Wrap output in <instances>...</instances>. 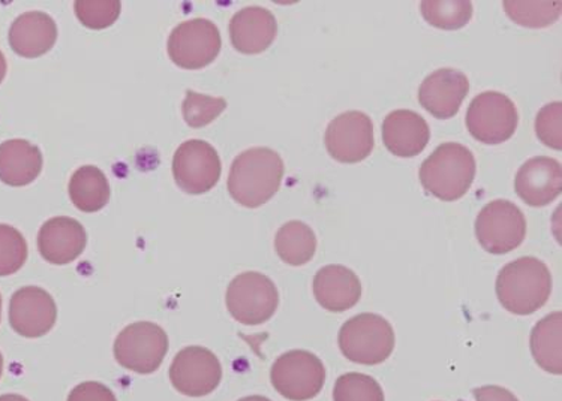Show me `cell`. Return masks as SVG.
Wrapping results in <instances>:
<instances>
[{
    "mask_svg": "<svg viewBox=\"0 0 562 401\" xmlns=\"http://www.w3.org/2000/svg\"><path fill=\"white\" fill-rule=\"evenodd\" d=\"M284 173V161L277 151L268 147L245 150L229 168V195L246 208L265 206L277 195Z\"/></svg>",
    "mask_w": 562,
    "mask_h": 401,
    "instance_id": "obj_1",
    "label": "cell"
},
{
    "mask_svg": "<svg viewBox=\"0 0 562 401\" xmlns=\"http://www.w3.org/2000/svg\"><path fill=\"white\" fill-rule=\"evenodd\" d=\"M422 15L430 26L441 31H458L473 19V3L468 0H425Z\"/></svg>",
    "mask_w": 562,
    "mask_h": 401,
    "instance_id": "obj_26",
    "label": "cell"
},
{
    "mask_svg": "<svg viewBox=\"0 0 562 401\" xmlns=\"http://www.w3.org/2000/svg\"><path fill=\"white\" fill-rule=\"evenodd\" d=\"M428 122L412 110H396L384 118L383 142L397 158L418 157L428 146Z\"/></svg>",
    "mask_w": 562,
    "mask_h": 401,
    "instance_id": "obj_21",
    "label": "cell"
},
{
    "mask_svg": "<svg viewBox=\"0 0 562 401\" xmlns=\"http://www.w3.org/2000/svg\"><path fill=\"white\" fill-rule=\"evenodd\" d=\"M274 249L285 264L301 267L307 264L317 252V237L306 224L291 220L279 228Z\"/></svg>",
    "mask_w": 562,
    "mask_h": 401,
    "instance_id": "obj_25",
    "label": "cell"
},
{
    "mask_svg": "<svg viewBox=\"0 0 562 401\" xmlns=\"http://www.w3.org/2000/svg\"><path fill=\"white\" fill-rule=\"evenodd\" d=\"M470 92V80L457 69H438L426 77L418 89V101L426 112L440 121L457 116Z\"/></svg>",
    "mask_w": 562,
    "mask_h": 401,
    "instance_id": "obj_15",
    "label": "cell"
},
{
    "mask_svg": "<svg viewBox=\"0 0 562 401\" xmlns=\"http://www.w3.org/2000/svg\"><path fill=\"white\" fill-rule=\"evenodd\" d=\"M527 236V219L518 206L506 199L486 204L475 220V237L492 255H506L518 249Z\"/></svg>",
    "mask_w": 562,
    "mask_h": 401,
    "instance_id": "obj_7",
    "label": "cell"
},
{
    "mask_svg": "<svg viewBox=\"0 0 562 401\" xmlns=\"http://www.w3.org/2000/svg\"><path fill=\"white\" fill-rule=\"evenodd\" d=\"M475 401H519L513 392L496 385H486L473 392Z\"/></svg>",
    "mask_w": 562,
    "mask_h": 401,
    "instance_id": "obj_34",
    "label": "cell"
},
{
    "mask_svg": "<svg viewBox=\"0 0 562 401\" xmlns=\"http://www.w3.org/2000/svg\"><path fill=\"white\" fill-rule=\"evenodd\" d=\"M168 335L151 322H135L126 326L114 342V358L126 370L138 375L155 374L166 358Z\"/></svg>",
    "mask_w": 562,
    "mask_h": 401,
    "instance_id": "obj_5",
    "label": "cell"
},
{
    "mask_svg": "<svg viewBox=\"0 0 562 401\" xmlns=\"http://www.w3.org/2000/svg\"><path fill=\"white\" fill-rule=\"evenodd\" d=\"M27 253L22 232L10 225L0 224V277L20 272L26 264Z\"/></svg>",
    "mask_w": 562,
    "mask_h": 401,
    "instance_id": "obj_30",
    "label": "cell"
},
{
    "mask_svg": "<svg viewBox=\"0 0 562 401\" xmlns=\"http://www.w3.org/2000/svg\"><path fill=\"white\" fill-rule=\"evenodd\" d=\"M335 401H384L381 385L371 376L363 374H346L339 376L335 383Z\"/></svg>",
    "mask_w": 562,
    "mask_h": 401,
    "instance_id": "obj_29",
    "label": "cell"
},
{
    "mask_svg": "<svg viewBox=\"0 0 562 401\" xmlns=\"http://www.w3.org/2000/svg\"><path fill=\"white\" fill-rule=\"evenodd\" d=\"M324 145L335 161L340 163L364 161L373 149L371 117L362 112L340 114L327 126Z\"/></svg>",
    "mask_w": 562,
    "mask_h": 401,
    "instance_id": "obj_13",
    "label": "cell"
},
{
    "mask_svg": "<svg viewBox=\"0 0 562 401\" xmlns=\"http://www.w3.org/2000/svg\"><path fill=\"white\" fill-rule=\"evenodd\" d=\"M278 23L266 8L248 7L234 14L229 22V39L241 55H260L277 39Z\"/></svg>",
    "mask_w": 562,
    "mask_h": 401,
    "instance_id": "obj_18",
    "label": "cell"
},
{
    "mask_svg": "<svg viewBox=\"0 0 562 401\" xmlns=\"http://www.w3.org/2000/svg\"><path fill=\"white\" fill-rule=\"evenodd\" d=\"M465 122L474 140L490 146L502 145L510 140L518 128V110L503 93H480L468 106Z\"/></svg>",
    "mask_w": 562,
    "mask_h": 401,
    "instance_id": "obj_9",
    "label": "cell"
},
{
    "mask_svg": "<svg viewBox=\"0 0 562 401\" xmlns=\"http://www.w3.org/2000/svg\"><path fill=\"white\" fill-rule=\"evenodd\" d=\"M88 234L83 225L67 216L48 219L40 229L38 251L45 261L67 265L85 252Z\"/></svg>",
    "mask_w": 562,
    "mask_h": 401,
    "instance_id": "obj_17",
    "label": "cell"
},
{
    "mask_svg": "<svg viewBox=\"0 0 562 401\" xmlns=\"http://www.w3.org/2000/svg\"><path fill=\"white\" fill-rule=\"evenodd\" d=\"M515 191L528 206H549L562 191L560 161L548 157L529 159L516 174Z\"/></svg>",
    "mask_w": 562,
    "mask_h": 401,
    "instance_id": "obj_16",
    "label": "cell"
},
{
    "mask_svg": "<svg viewBox=\"0 0 562 401\" xmlns=\"http://www.w3.org/2000/svg\"><path fill=\"white\" fill-rule=\"evenodd\" d=\"M8 71V64L5 56H3V53L0 51V84H2V81L5 80Z\"/></svg>",
    "mask_w": 562,
    "mask_h": 401,
    "instance_id": "obj_35",
    "label": "cell"
},
{
    "mask_svg": "<svg viewBox=\"0 0 562 401\" xmlns=\"http://www.w3.org/2000/svg\"><path fill=\"white\" fill-rule=\"evenodd\" d=\"M339 350L350 362L363 366L384 363L395 350V331L387 319L362 313L348 319L339 331Z\"/></svg>",
    "mask_w": 562,
    "mask_h": 401,
    "instance_id": "obj_4",
    "label": "cell"
},
{
    "mask_svg": "<svg viewBox=\"0 0 562 401\" xmlns=\"http://www.w3.org/2000/svg\"><path fill=\"white\" fill-rule=\"evenodd\" d=\"M57 321V307L47 290L26 286L15 290L10 301V323L15 333L40 339L50 333Z\"/></svg>",
    "mask_w": 562,
    "mask_h": 401,
    "instance_id": "obj_14",
    "label": "cell"
},
{
    "mask_svg": "<svg viewBox=\"0 0 562 401\" xmlns=\"http://www.w3.org/2000/svg\"><path fill=\"white\" fill-rule=\"evenodd\" d=\"M3 374V355L2 352H0V378H2Z\"/></svg>",
    "mask_w": 562,
    "mask_h": 401,
    "instance_id": "obj_38",
    "label": "cell"
},
{
    "mask_svg": "<svg viewBox=\"0 0 562 401\" xmlns=\"http://www.w3.org/2000/svg\"><path fill=\"white\" fill-rule=\"evenodd\" d=\"M68 192L74 206L83 213L100 211L110 200L109 180L93 165L78 168L69 180Z\"/></svg>",
    "mask_w": 562,
    "mask_h": 401,
    "instance_id": "obj_23",
    "label": "cell"
},
{
    "mask_svg": "<svg viewBox=\"0 0 562 401\" xmlns=\"http://www.w3.org/2000/svg\"><path fill=\"white\" fill-rule=\"evenodd\" d=\"M239 401H272V400H269L268 397L251 396V397H245V399H240Z\"/></svg>",
    "mask_w": 562,
    "mask_h": 401,
    "instance_id": "obj_37",
    "label": "cell"
},
{
    "mask_svg": "<svg viewBox=\"0 0 562 401\" xmlns=\"http://www.w3.org/2000/svg\"><path fill=\"white\" fill-rule=\"evenodd\" d=\"M0 319H2V296H0Z\"/></svg>",
    "mask_w": 562,
    "mask_h": 401,
    "instance_id": "obj_39",
    "label": "cell"
},
{
    "mask_svg": "<svg viewBox=\"0 0 562 401\" xmlns=\"http://www.w3.org/2000/svg\"><path fill=\"white\" fill-rule=\"evenodd\" d=\"M552 276L543 261L524 256L510 262L496 277V296L504 309L527 317L548 302Z\"/></svg>",
    "mask_w": 562,
    "mask_h": 401,
    "instance_id": "obj_2",
    "label": "cell"
},
{
    "mask_svg": "<svg viewBox=\"0 0 562 401\" xmlns=\"http://www.w3.org/2000/svg\"><path fill=\"white\" fill-rule=\"evenodd\" d=\"M504 11L513 23L524 27L540 28L555 23L561 15V2H520L506 0Z\"/></svg>",
    "mask_w": 562,
    "mask_h": 401,
    "instance_id": "obj_27",
    "label": "cell"
},
{
    "mask_svg": "<svg viewBox=\"0 0 562 401\" xmlns=\"http://www.w3.org/2000/svg\"><path fill=\"white\" fill-rule=\"evenodd\" d=\"M561 121V102H552L543 106L536 118L537 137L544 146L558 151L562 149Z\"/></svg>",
    "mask_w": 562,
    "mask_h": 401,
    "instance_id": "obj_32",
    "label": "cell"
},
{
    "mask_svg": "<svg viewBox=\"0 0 562 401\" xmlns=\"http://www.w3.org/2000/svg\"><path fill=\"white\" fill-rule=\"evenodd\" d=\"M68 401H117L109 387L100 382L77 385L68 397Z\"/></svg>",
    "mask_w": 562,
    "mask_h": 401,
    "instance_id": "obj_33",
    "label": "cell"
},
{
    "mask_svg": "<svg viewBox=\"0 0 562 401\" xmlns=\"http://www.w3.org/2000/svg\"><path fill=\"white\" fill-rule=\"evenodd\" d=\"M270 380L274 390L291 401L315 399L326 380V368L317 355L307 351H290L274 362Z\"/></svg>",
    "mask_w": 562,
    "mask_h": 401,
    "instance_id": "obj_8",
    "label": "cell"
},
{
    "mask_svg": "<svg viewBox=\"0 0 562 401\" xmlns=\"http://www.w3.org/2000/svg\"><path fill=\"white\" fill-rule=\"evenodd\" d=\"M223 163L215 147L206 141L190 140L180 145L173 157V177L190 195H203L220 182Z\"/></svg>",
    "mask_w": 562,
    "mask_h": 401,
    "instance_id": "obj_11",
    "label": "cell"
},
{
    "mask_svg": "<svg viewBox=\"0 0 562 401\" xmlns=\"http://www.w3.org/2000/svg\"><path fill=\"white\" fill-rule=\"evenodd\" d=\"M225 305L229 314L244 325H261L272 319L279 305L277 285L265 274L246 272L228 285Z\"/></svg>",
    "mask_w": 562,
    "mask_h": 401,
    "instance_id": "obj_6",
    "label": "cell"
},
{
    "mask_svg": "<svg viewBox=\"0 0 562 401\" xmlns=\"http://www.w3.org/2000/svg\"><path fill=\"white\" fill-rule=\"evenodd\" d=\"M314 296L318 305L334 313L347 312L360 301L362 284L352 270L326 265L314 277Z\"/></svg>",
    "mask_w": 562,
    "mask_h": 401,
    "instance_id": "obj_19",
    "label": "cell"
},
{
    "mask_svg": "<svg viewBox=\"0 0 562 401\" xmlns=\"http://www.w3.org/2000/svg\"><path fill=\"white\" fill-rule=\"evenodd\" d=\"M122 3L119 0H77L74 3L77 19L92 31H102L113 26L121 15Z\"/></svg>",
    "mask_w": 562,
    "mask_h": 401,
    "instance_id": "obj_31",
    "label": "cell"
},
{
    "mask_svg": "<svg viewBox=\"0 0 562 401\" xmlns=\"http://www.w3.org/2000/svg\"><path fill=\"white\" fill-rule=\"evenodd\" d=\"M223 47L220 28L206 19L188 20L173 28L167 50L176 67L196 71L209 67Z\"/></svg>",
    "mask_w": 562,
    "mask_h": 401,
    "instance_id": "obj_10",
    "label": "cell"
},
{
    "mask_svg": "<svg viewBox=\"0 0 562 401\" xmlns=\"http://www.w3.org/2000/svg\"><path fill=\"white\" fill-rule=\"evenodd\" d=\"M223 379V367L212 351L201 346L184 347L170 367L171 385L180 394L204 397L212 394Z\"/></svg>",
    "mask_w": 562,
    "mask_h": 401,
    "instance_id": "obj_12",
    "label": "cell"
},
{
    "mask_svg": "<svg viewBox=\"0 0 562 401\" xmlns=\"http://www.w3.org/2000/svg\"><path fill=\"white\" fill-rule=\"evenodd\" d=\"M40 147L27 140H8L0 145V182L11 187L34 183L43 171Z\"/></svg>",
    "mask_w": 562,
    "mask_h": 401,
    "instance_id": "obj_22",
    "label": "cell"
},
{
    "mask_svg": "<svg viewBox=\"0 0 562 401\" xmlns=\"http://www.w3.org/2000/svg\"><path fill=\"white\" fill-rule=\"evenodd\" d=\"M8 41L15 55L24 59H38L55 47L56 22L45 12H24L11 24Z\"/></svg>",
    "mask_w": 562,
    "mask_h": 401,
    "instance_id": "obj_20",
    "label": "cell"
},
{
    "mask_svg": "<svg viewBox=\"0 0 562 401\" xmlns=\"http://www.w3.org/2000/svg\"><path fill=\"white\" fill-rule=\"evenodd\" d=\"M475 171V158L468 147L446 142L422 163L420 182L435 198L451 203L467 195L474 182Z\"/></svg>",
    "mask_w": 562,
    "mask_h": 401,
    "instance_id": "obj_3",
    "label": "cell"
},
{
    "mask_svg": "<svg viewBox=\"0 0 562 401\" xmlns=\"http://www.w3.org/2000/svg\"><path fill=\"white\" fill-rule=\"evenodd\" d=\"M562 314L555 312L537 322L531 333V352L536 363L552 375L562 374Z\"/></svg>",
    "mask_w": 562,
    "mask_h": 401,
    "instance_id": "obj_24",
    "label": "cell"
},
{
    "mask_svg": "<svg viewBox=\"0 0 562 401\" xmlns=\"http://www.w3.org/2000/svg\"><path fill=\"white\" fill-rule=\"evenodd\" d=\"M227 108L224 98L201 95L194 90H188L182 104L183 121L190 128L200 129L211 125Z\"/></svg>",
    "mask_w": 562,
    "mask_h": 401,
    "instance_id": "obj_28",
    "label": "cell"
},
{
    "mask_svg": "<svg viewBox=\"0 0 562 401\" xmlns=\"http://www.w3.org/2000/svg\"><path fill=\"white\" fill-rule=\"evenodd\" d=\"M0 401H29L26 397L18 394L0 396Z\"/></svg>",
    "mask_w": 562,
    "mask_h": 401,
    "instance_id": "obj_36",
    "label": "cell"
}]
</instances>
